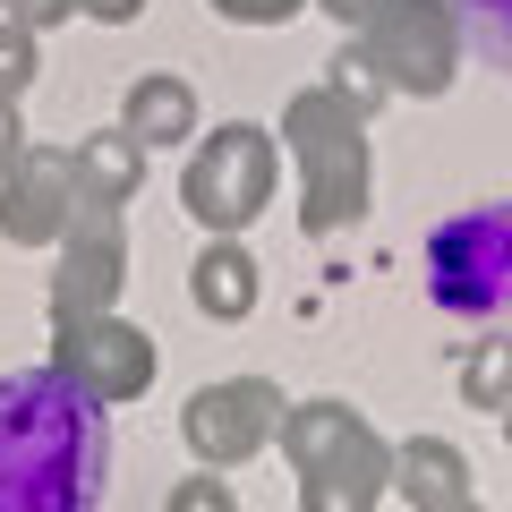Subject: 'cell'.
Instances as JSON below:
<instances>
[{"label":"cell","instance_id":"e0dca14e","mask_svg":"<svg viewBox=\"0 0 512 512\" xmlns=\"http://www.w3.org/2000/svg\"><path fill=\"white\" fill-rule=\"evenodd\" d=\"M214 18H231V26H291L308 0H205Z\"/></svg>","mask_w":512,"mask_h":512},{"label":"cell","instance_id":"7c38bea8","mask_svg":"<svg viewBox=\"0 0 512 512\" xmlns=\"http://www.w3.org/2000/svg\"><path fill=\"white\" fill-rule=\"evenodd\" d=\"M256 274H265V265L239 248V231H214V248L188 265V299H197V316H214V325H239V316L256 308V291H265Z\"/></svg>","mask_w":512,"mask_h":512},{"label":"cell","instance_id":"9a60e30c","mask_svg":"<svg viewBox=\"0 0 512 512\" xmlns=\"http://www.w3.org/2000/svg\"><path fill=\"white\" fill-rule=\"evenodd\" d=\"M35 69H43V35H26V26L0 18V103H18V94L35 86Z\"/></svg>","mask_w":512,"mask_h":512},{"label":"cell","instance_id":"277c9868","mask_svg":"<svg viewBox=\"0 0 512 512\" xmlns=\"http://www.w3.org/2000/svg\"><path fill=\"white\" fill-rule=\"evenodd\" d=\"M461 0H376V18L359 26L367 69L384 77V94H410V103H436L461 77Z\"/></svg>","mask_w":512,"mask_h":512},{"label":"cell","instance_id":"2e32d148","mask_svg":"<svg viewBox=\"0 0 512 512\" xmlns=\"http://www.w3.org/2000/svg\"><path fill=\"white\" fill-rule=\"evenodd\" d=\"M325 86H333V94H350V103H359L367 120H376V103H384V77L367 69V52H359V43H350V52H333V77H325Z\"/></svg>","mask_w":512,"mask_h":512},{"label":"cell","instance_id":"5bb4252c","mask_svg":"<svg viewBox=\"0 0 512 512\" xmlns=\"http://www.w3.org/2000/svg\"><path fill=\"white\" fill-rule=\"evenodd\" d=\"M461 402L487 410V419L512 402V333H478L470 342V359H461Z\"/></svg>","mask_w":512,"mask_h":512},{"label":"cell","instance_id":"ffe728a7","mask_svg":"<svg viewBox=\"0 0 512 512\" xmlns=\"http://www.w3.org/2000/svg\"><path fill=\"white\" fill-rule=\"evenodd\" d=\"M470 9H478V26H487L495 60H512V0H470Z\"/></svg>","mask_w":512,"mask_h":512},{"label":"cell","instance_id":"44dd1931","mask_svg":"<svg viewBox=\"0 0 512 512\" xmlns=\"http://www.w3.org/2000/svg\"><path fill=\"white\" fill-rule=\"evenodd\" d=\"M77 18H94V26H137V18H146V0H77Z\"/></svg>","mask_w":512,"mask_h":512},{"label":"cell","instance_id":"cb8c5ba5","mask_svg":"<svg viewBox=\"0 0 512 512\" xmlns=\"http://www.w3.org/2000/svg\"><path fill=\"white\" fill-rule=\"evenodd\" d=\"M495 427H504V444H512V402H504V410H495Z\"/></svg>","mask_w":512,"mask_h":512},{"label":"cell","instance_id":"603a6c76","mask_svg":"<svg viewBox=\"0 0 512 512\" xmlns=\"http://www.w3.org/2000/svg\"><path fill=\"white\" fill-rule=\"evenodd\" d=\"M26 146V128H18V103H0V171H9V154Z\"/></svg>","mask_w":512,"mask_h":512},{"label":"cell","instance_id":"9c48e42d","mask_svg":"<svg viewBox=\"0 0 512 512\" xmlns=\"http://www.w3.org/2000/svg\"><path fill=\"white\" fill-rule=\"evenodd\" d=\"M77 154L69 146H18L0 171V239L9 248H52L77 214Z\"/></svg>","mask_w":512,"mask_h":512},{"label":"cell","instance_id":"52a82bcc","mask_svg":"<svg viewBox=\"0 0 512 512\" xmlns=\"http://www.w3.org/2000/svg\"><path fill=\"white\" fill-rule=\"evenodd\" d=\"M274 427H282V384L274 376H214V384H197L188 410H180V436H188V453H197L205 470L256 461L274 444Z\"/></svg>","mask_w":512,"mask_h":512},{"label":"cell","instance_id":"6da1fadb","mask_svg":"<svg viewBox=\"0 0 512 512\" xmlns=\"http://www.w3.org/2000/svg\"><path fill=\"white\" fill-rule=\"evenodd\" d=\"M282 146L299 171V231L308 239H342L376 197V146H367V111L333 86H299L282 103Z\"/></svg>","mask_w":512,"mask_h":512},{"label":"cell","instance_id":"d6986e66","mask_svg":"<svg viewBox=\"0 0 512 512\" xmlns=\"http://www.w3.org/2000/svg\"><path fill=\"white\" fill-rule=\"evenodd\" d=\"M0 18L26 26V35H52V26H69V18H77V0H0Z\"/></svg>","mask_w":512,"mask_h":512},{"label":"cell","instance_id":"7402d4cb","mask_svg":"<svg viewBox=\"0 0 512 512\" xmlns=\"http://www.w3.org/2000/svg\"><path fill=\"white\" fill-rule=\"evenodd\" d=\"M308 9H325V18H342V26H367V18H376V0H308Z\"/></svg>","mask_w":512,"mask_h":512},{"label":"cell","instance_id":"8992f818","mask_svg":"<svg viewBox=\"0 0 512 512\" xmlns=\"http://www.w3.org/2000/svg\"><path fill=\"white\" fill-rule=\"evenodd\" d=\"M436 299L453 316H504L512 308V205H478V214L436 231Z\"/></svg>","mask_w":512,"mask_h":512},{"label":"cell","instance_id":"8fae6325","mask_svg":"<svg viewBox=\"0 0 512 512\" xmlns=\"http://www.w3.org/2000/svg\"><path fill=\"white\" fill-rule=\"evenodd\" d=\"M120 128H128L146 154L188 146V137H197V86H188L180 69H146L137 86H128V103H120Z\"/></svg>","mask_w":512,"mask_h":512},{"label":"cell","instance_id":"7a4b0ae2","mask_svg":"<svg viewBox=\"0 0 512 512\" xmlns=\"http://www.w3.org/2000/svg\"><path fill=\"white\" fill-rule=\"evenodd\" d=\"M274 444H282V461H291L308 512H367L376 495H393V444H384L350 402H333V393L282 402Z\"/></svg>","mask_w":512,"mask_h":512},{"label":"cell","instance_id":"4fadbf2b","mask_svg":"<svg viewBox=\"0 0 512 512\" xmlns=\"http://www.w3.org/2000/svg\"><path fill=\"white\" fill-rule=\"evenodd\" d=\"M69 154H77V197L86 205H128L137 188H146V163H154L128 128H94V137H77Z\"/></svg>","mask_w":512,"mask_h":512},{"label":"cell","instance_id":"3957f363","mask_svg":"<svg viewBox=\"0 0 512 512\" xmlns=\"http://www.w3.org/2000/svg\"><path fill=\"white\" fill-rule=\"evenodd\" d=\"M274 180H282V146H274V128H256V120H222V128H197V137H188L180 205L205 222V231H248V222L274 205Z\"/></svg>","mask_w":512,"mask_h":512},{"label":"cell","instance_id":"5b68a950","mask_svg":"<svg viewBox=\"0 0 512 512\" xmlns=\"http://www.w3.org/2000/svg\"><path fill=\"white\" fill-rule=\"evenodd\" d=\"M52 367L86 393L94 410H120V402H137V393L154 384V333L128 325L120 308L69 316V325H52Z\"/></svg>","mask_w":512,"mask_h":512},{"label":"cell","instance_id":"ac0fdd59","mask_svg":"<svg viewBox=\"0 0 512 512\" xmlns=\"http://www.w3.org/2000/svg\"><path fill=\"white\" fill-rule=\"evenodd\" d=\"M163 504H171V512H231V487H222L214 470H197V478H171Z\"/></svg>","mask_w":512,"mask_h":512},{"label":"cell","instance_id":"30bf717a","mask_svg":"<svg viewBox=\"0 0 512 512\" xmlns=\"http://www.w3.org/2000/svg\"><path fill=\"white\" fill-rule=\"evenodd\" d=\"M393 495L410 512H470L478 504V478H470V453L453 436H410L393 444Z\"/></svg>","mask_w":512,"mask_h":512},{"label":"cell","instance_id":"ba28073f","mask_svg":"<svg viewBox=\"0 0 512 512\" xmlns=\"http://www.w3.org/2000/svg\"><path fill=\"white\" fill-rule=\"evenodd\" d=\"M52 248H60V265H52V325L120 308V282H128V222H120V205H77L69 231H60Z\"/></svg>","mask_w":512,"mask_h":512}]
</instances>
